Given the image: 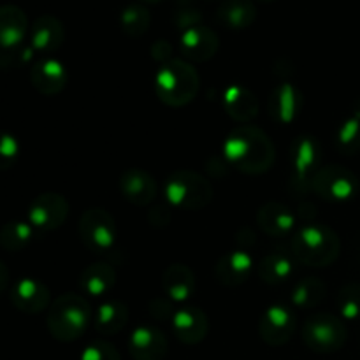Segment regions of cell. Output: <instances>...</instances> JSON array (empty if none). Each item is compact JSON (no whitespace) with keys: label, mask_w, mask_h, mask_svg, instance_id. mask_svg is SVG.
I'll list each match as a JSON object with an SVG mask.
<instances>
[{"label":"cell","mask_w":360,"mask_h":360,"mask_svg":"<svg viewBox=\"0 0 360 360\" xmlns=\"http://www.w3.org/2000/svg\"><path fill=\"white\" fill-rule=\"evenodd\" d=\"M221 155L229 167L248 176L266 174L276 160L273 141L255 125H238L232 129L221 144Z\"/></svg>","instance_id":"cell-1"},{"label":"cell","mask_w":360,"mask_h":360,"mask_svg":"<svg viewBox=\"0 0 360 360\" xmlns=\"http://www.w3.org/2000/svg\"><path fill=\"white\" fill-rule=\"evenodd\" d=\"M292 255L302 266L329 267L341 253V239L326 224H306L292 236Z\"/></svg>","instance_id":"cell-2"},{"label":"cell","mask_w":360,"mask_h":360,"mask_svg":"<svg viewBox=\"0 0 360 360\" xmlns=\"http://www.w3.org/2000/svg\"><path fill=\"white\" fill-rule=\"evenodd\" d=\"M199 72L185 58H171L162 63L153 79L158 101L174 109L188 105L199 94Z\"/></svg>","instance_id":"cell-3"},{"label":"cell","mask_w":360,"mask_h":360,"mask_svg":"<svg viewBox=\"0 0 360 360\" xmlns=\"http://www.w3.org/2000/svg\"><path fill=\"white\" fill-rule=\"evenodd\" d=\"M94 320L90 302L79 294H62L51 302L46 316L49 334L60 343L77 341Z\"/></svg>","instance_id":"cell-4"},{"label":"cell","mask_w":360,"mask_h":360,"mask_svg":"<svg viewBox=\"0 0 360 360\" xmlns=\"http://www.w3.org/2000/svg\"><path fill=\"white\" fill-rule=\"evenodd\" d=\"M213 185L206 176L192 169H178L164 183L165 200L174 210L200 211L213 200Z\"/></svg>","instance_id":"cell-5"},{"label":"cell","mask_w":360,"mask_h":360,"mask_svg":"<svg viewBox=\"0 0 360 360\" xmlns=\"http://www.w3.org/2000/svg\"><path fill=\"white\" fill-rule=\"evenodd\" d=\"M347 326L333 313H313L302 326V341L315 354H334L345 347Z\"/></svg>","instance_id":"cell-6"},{"label":"cell","mask_w":360,"mask_h":360,"mask_svg":"<svg viewBox=\"0 0 360 360\" xmlns=\"http://www.w3.org/2000/svg\"><path fill=\"white\" fill-rule=\"evenodd\" d=\"M309 188L327 202H348L359 193L360 183L355 172L343 165H326L313 176Z\"/></svg>","instance_id":"cell-7"},{"label":"cell","mask_w":360,"mask_h":360,"mask_svg":"<svg viewBox=\"0 0 360 360\" xmlns=\"http://www.w3.org/2000/svg\"><path fill=\"white\" fill-rule=\"evenodd\" d=\"M79 239L90 252L108 253L115 248L116 221L109 211L102 207H90L84 211L77 225Z\"/></svg>","instance_id":"cell-8"},{"label":"cell","mask_w":360,"mask_h":360,"mask_svg":"<svg viewBox=\"0 0 360 360\" xmlns=\"http://www.w3.org/2000/svg\"><path fill=\"white\" fill-rule=\"evenodd\" d=\"M69 200L56 192H44L35 197L27 211V221L37 234L56 231L69 218Z\"/></svg>","instance_id":"cell-9"},{"label":"cell","mask_w":360,"mask_h":360,"mask_svg":"<svg viewBox=\"0 0 360 360\" xmlns=\"http://www.w3.org/2000/svg\"><path fill=\"white\" fill-rule=\"evenodd\" d=\"M292 181L297 188H306L322 167V144L315 136L301 134L290 144Z\"/></svg>","instance_id":"cell-10"},{"label":"cell","mask_w":360,"mask_h":360,"mask_svg":"<svg viewBox=\"0 0 360 360\" xmlns=\"http://www.w3.org/2000/svg\"><path fill=\"white\" fill-rule=\"evenodd\" d=\"M297 319L285 304H271L259 320V334L269 347H283L295 334Z\"/></svg>","instance_id":"cell-11"},{"label":"cell","mask_w":360,"mask_h":360,"mask_svg":"<svg viewBox=\"0 0 360 360\" xmlns=\"http://www.w3.org/2000/svg\"><path fill=\"white\" fill-rule=\"evenodd\" d=\"M304 108V95L290 81H281L267 97V115L278 125H290Z\"/></svg>","instance_id":"cell-12"},{"label":"cell","mask_w":360,"mask_h":360,"mask_svg":"<svg viewBox=\"0 0 360 360\" xmlns=\"http://www.w3.org/2000/svg\"><path fill=\"white\" fill-rule=\"evenodd\" d=\"M220 48V37L213 28L206 25H195L186 28L179 35V49L186 62L204 63L213 58Z\"/></svg>","instance_id":"cell-13"},{"label":"cell","mask_w":360,"mask_h":360,"mask_svg":"<svg viewBox=\"0 0 360 360\" xmlns=\"http://www.w3.org/2000/svg\"><path fill=\"white\" fill-rule=\"evenodd\" d=\"M127 348L134 360H164L169 352V343L158 327L144 323L130 333Z\"/></svg>","instance_id":"cell-14"},{"label":"cell","mask_w":360,"mask_h":360,"mask_svg":"<svg viewBox=\"0 0 360 360\" xmlns=\"http://www.w3.org/2000/svg\"><path fill=\"white\" fill-rule=\"evenodd\" d=\"M14 308L27 315H39L51 306V292L35 278H21L9 292Z\"/></svg>","instance_id":"cell-15"},{"label":"cell","mask_w":360,"mask_h":360,"mask_svg":"<svg viewBox=\"0 0 360 360\" xmlns=\"http://www.w3.org/2000/svg\"><path fill=\"white\" fill-rule=\"evenodd\" d=\"M253 257L248 250L236 248L224 253L214 266V278L227 288H238L250 280L253 273Z\"/></svg>","instance_id":"cell-16"},{"label":"cell","mask_w":360,"mask_h":360,"mask_svg":"<svg viewBox=\"0 0 360 360\" xmlns=\"http://www.w3.org/2000/svg\"><path fill=\"white\" fill-rule=\"evenodd\" d=\"M171 327L176 340L192 347V345H199L206 340L207 333H210V320L202 309L186 304L176 309Z\"/></svg>","instance_id":"cell-17"},{"label":"cell","mask_w":360,"mask_h":360,"mask_svg":"<svg viewBox=\"0 0 360 360\" xmlns=\"http://www.w3.org/2000/svg\"><path fill=\"white\" fill-rule=\"evenodd\" d=\"M120 193L123 199L139 207H146L157 199L158 186L153 176L139 167H130L120 176Z\"/></svg>","instance_id":"cell-18"},{"label":"cell","mask_w":360,"mask_h":360,"mask_svg":"<svg viewBox=\"0 0 360 360\" xmlns=\"http://www.w3.org/2000/svg\"><path fill=\"white\" fill-rule=\"evenodd\" d=\"M221 105L229 118L241 125H252L253 120L259 116L260 104L257 95L245 84H229L221 94Z\"/></svg>","instance_id":"cell-19"},{"label":"cell","mask_w":360,"mask_h":360,"mask_svg":"<svg viewBox=\"0 0 360 360\" xmlns=\"http://www.w3.org/2000/svg\"><path fill=\"white\" fill-rule=\"evenodd\" d=\"M30 83L39 94L58 95L69 83V72L60 60L44 56L32 65Z\"/></svg>","instance_id":"cell-20"},{"label":"cell","mask_w":360,"mask_h":360,"mask_svg":"<svg viewBox=\"0 0 360 360\" xmlns=\"http://www.w3.org/2000/svg\"><path fill=\"white\" fill-rule=\"evenodd\" d=\"M295 224H297V217L283 202L271 200L257 211V225L264 234L271 236V238H287V236L294 234Z\"/></svg>","instance_id":"cell-21"},{"label":"cell","mask_w":360,"mask_h":360,"mask_svg":"<svg viewBox=\"0 0 360 360\" xmlns=\"http://www.w3.org/2000/svg\"><path fill=\"white\" fill-rule=\"evenodd\" d=\"M65 41V28L63 23L53 14H42L30 27V46L35 53L51 55L58 51Z\"/></svg>","instance_id":"cell-22"},{"label":"cell","mask_w":360,"mask_h":360,"mask_svg":"<svg viewBox=\"0 0 360 360\" xmlns=\"http://www.w3.org/2000/svg\"><path fill=\"white\" fill-rule=\"evenodd\" d=\"M162 290L174 304L192 299L197 290L195 273L185 264H171L162 273Z\"/></svg>","instance_id":"cell-23"},{"label":"cell","mask_w":360,"mask_h":360,"mask_svg":"<svg viewBox=\"0 0 360 360\" xmlns=\"http://www.w3.org/2000/svg\"><path fill=\"white\" fill-rule=\"evenodd\" d=\"M28 34V18L21 7L7 4L0 6V49L23 44Z\"/></svg>","instance_id":"cell-24"},{"label":"cell","mask_w":360,"mask_h":360,"mask_svg":"<svg viewBox=\"0 0 360 360\" xmlns=\"http://www.w3.org/2000/svg\"><path fill=\"white\" fill-rule=\"evenodd\" d=\"M295 271V259L292 253L283 250H274L269 252L260 264L257 266V274L266 285L276 287V285L287 283Z\"/></svg>","instance_id":"cell-25"},{"label":"cell","mask_w":360,"mask_h":360,"mask_svg":"<svg viewBox=\"0 0 360 360\" xmlns=\"http://www.w3.org/2000/svg\"><path fill=\"white\" fill-rule=\"evenodd\" d=\"M116 269L109 262H94L83 269L79 287L90 297H104L115 288Z\"/></svg>","instance_id":"cell-26"},{"label":"cell","mask_w":360,"mask_h":360,"mask_svg":"<svg viewBox=\"0 0 360 360\" xmlns=\"http://www.w3.org/2000/svg\"><path fill=\"white\" fill-rule=\"evenodd\" d=\"M94 327L102 336H115L125 329L129 322V308L118 299H109L98 304L94 313Z\"/></svg>","instance_id":"cell-27"},{"label":"cell","mask_w":360,"mask_h":360,"mask_svg":"<svg viewBox=\"0 0 360 360\" xmlns=\"http://www.w3.org/2000/svg\"><path fill=\"white\" fill-rule=\"evenodd\" d=\"M217 18L231 30H245L257 20V7L253 0H224L217 9Z\"/></svg>","instance_id":"cell-28"},{"label":"cell","mask_w":360,"mask_h":360,"mask_svg":"<svg viewBox=\"0 0 360 360\" xmlns=\"http://www.w3.org/2000/svg\"><path fill=\"white\" fill-rule=\"evenodd\" d=\"M334 144H336V150L347 157H352L360 151V98L354 105L352 115L338 125L336 134H334Z\"/></svg>","instance_id":"cell-29"},{"label":"cell","mask_w":360,"mask_h":360,"mask_svg":"<svg viewBox=\"0 0 360 360\" xmlns=\"http://www.w3.org/2000/svg\"><path fill=\"white\" fill-rule=\"evenodd\" d=\"M327 285L320 278L308 276L299 280L292 288V304L301 309H313L326 299Z\"/></svg>","instance_id":"cell-30"},{"label":"cell","mask_w":360,"mask_h":360,"mask_svg":"<svg viewBox=\"0 0 360 360\" xmlns=\"http://www.w3.org/2000/svg\"><path fill=\"white\" fill-rule=\"evenodd\" d=\"M35 234L37 232L34 231V227L27 220L7 221L0 229V248L13 253L21 252V250L30 245Z\"/></svg>","instance_id":"cell-31"},{"label":"cell","mask_w":360,"mask_h":360,"mask_svg":"<svg viewBox=\"0 0 360 360\" xmlns=\"http://www.w3.org/2000/svg\"><path fill=\"white\" fill-rule=\"evenodd\" d=\"M151 25V14L143 4H129L120 14V27L130 39L143 37Z\"/></svg>","instance_id":"cell-32"},{"label":"cell","mask_w":360,"mask_h":360,"mask_svg":"<svg viewBox=\"0 0 360 360\" xmlns=\"http://www.w3.org/2000/svg\"><path fill=\"white\" fill-rule=\"evenodd\" d=\"M338 313L341 320L354 322L360 319V285L347 283L340 288L336 295Z\"/></svg>","instance_id":"cell-33"},{"label":"cell","mask_w":360,"mask_h":360,"mask_svg":"<svg viewBox=\"0 0 360 360\" xmlns=\"http://www.w3.org/2000/svg\"><path fill=\"white\" fill-rule=\"evenodd\" d=\"M35 49L30 44H20L11 49H0V69L13 70L25 67L34 60Z\"/></svg>","instance_id":"cell-34"},{"label":"cell","mask_w":360,"mask_h":360,"mask_svg":"<svg viewBox=\"0 0 360 360\" xmlns=\"http://www.w3.org/2000/svg\"><path fill=\"white\" fill-rule=\"evenodd\" d=\"M21 153L18 137L11 132H0V171L14 167Z\"/></svg>","instance_id":"cell-35"},{"label":"cell","mask_w":360,"mask_h":360,"mask_svg":"<svg viewBox=\"0 0 360 360\" xmlns=\"http://www.w3.org/2000/svg\"><path fill=\"white\" fill-rule=\"evenodd\" d=\"M79 360H122L115 345L104 340H95L84 347Z\"/></svg>","instance_id":"cell-36"},{"label":"cell","mask_w":360,"mask_h":360,"mask_svg":"<svg viewBox=\"0 0 360 360\" xmlns=\"http://www.w3.org/2000/svg\"><path fill=\"white\" fill-rule=\"evenodd\" d=\"M176 309L178 308H176L174 302L169 297H155L150 302V306H148L150 315L155 320H158V322H172V316H174Z\"/></svg>","instance_id":"cell-37"},{"label":"cell","mask_w":360,"mask_h":360,"mask_svg":"<svg viewBox=\"0 0 360 360\" xmlns=\"http://www.w3.org/2000/svg\"><path fill=\"white\" fill-rule=\"evenodd\" d=\"M174 25L179 30H186L195 25H202V14L199 9L192 6H179L178 11L174 13Z\"/></svg>","instance_id":"cell-38"},{"label":"cell","mask_w":360,"mask_h":360,"mask_svg":"<svg viewBox=\"0 0 360 360\" xmlns=\"http://www.w3.org/2000/svg\"><path fill=\"white\" fill-rule=\"evenodd\" d=\"M151 58L155 60V62H158L162 65V63L169 62L171 58H174L172 56V44L171 42L164 41V39H158V41H155L153 44H151Z\"/></svg>","instance_id":"cell-39"},{"label":"cell","mask_w":360,"mask_h":360,"mask_svg":"<svg viewBox=\"0 0 360 360\" xmlns=\"http://www.w3.org/2000/svg\"><path fill=\"white\" fill-rule=\"evenodd\" d=\"M148 220H150L151 225H165L169 224V220H171V217H169V211H165V207L158 206L155 207L153 211H150V214H148Z\"/></svg>","instance_id":"cell-40"},{"label":"cell","mask_w":360,"mask_h":360,"mask_svg":"<svg viewBox=\"0 0 360 360\" xmlns=\"http://www.w3.org/2000/svg\"><path fill=\"white\" fill-rule=\"evenodd\" d=\"M9 283H11V273L9 269H7L6 264L0 260V294H4V292L7 290Z\"/></svg>","instance_id":"cell-41"},{"label":"cell","mask_w":360,"mask_h":360,"mask_svg":"<svg viewBox=\"0 0 360 360\" xmlns=\"http://www.w3.org/2000/svg\"><path fill=\"white\" fill-rule=\"evenodd\" d=\"M141 4H158V2H162V0H139Z\"/></svg>","instance_id":"cell-42"},{"label":"cell","mask_w":360,"mask_h":360,"mask_svg":"<svg viewBox=\"0 0 360 360\" xmlns=\"http://www.w3.org/2000/svg\"><path fill=\"white\" fill-rule=\"evenodd\" d=\"M260 2H271V0H260Z\"/></svg>","instance_id":"cell-43"}]
</instances>
